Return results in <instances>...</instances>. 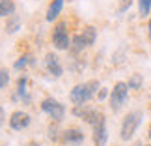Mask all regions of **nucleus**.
Listing matches in <instances>:
<instances>
[{"label": "nucleus", "mask_w": 151, "mask_h": 146, "mask_svg": "<svg viewBox=\"0 0 151 146\" xmlns=\"http://www.w3.org/2000/svg\"><path fill=\"white\" fill-rule=\"evenodd\" d=\"M71 113L75 116H78V118H82L84 122H88L90 126H93L101 116V110H97L93 107H88V105H75Z\"/></svg>", "instance_id": "nucleus-6"}, {"label": "nucleus", "mask_w": 151, "mask_h": 146, "mask_svg": "<svg viewBox=\"0 0 151 146\" xmlns=\"http://www.w3.org/2000/svg\"><path fill=\"white\" fill-rule=\"evenodd\" d=\"M30 114L24 113V110H13L9 116V127L11 129H15V131H22V129H26L28 126H30Z\"/></svg>", "instance_id": "nucleus-8"}, {"label": "nucleus", "mask_w": 151, "mask_h": 146, "mask_svg": "<svg viewBox=\"0 0 151 146\" xmlns=\"http://www.w3.org/2000/svg\"><path fill=\"white\" fill-rule=\"evenodd\" d=\"M62 142L65 146H80L84 142V133L77 127H67L65 131H62Z\"/></svg>", "instance_id": "nucleus-9"}, {"label": "nucleus", "mask_w": 151, "mask_h": 146, "mask_svg": "<svg viewBox=\"0 0 151 146\" xmlns=\"http://www.w3.org/2000/svg\"><path fill=\"white\" fill-rule=\"evenodd\" d=\"M147 137H149V141H151V124H149V129H147Z\"/></svg>", "instance_id": "nucleus-25"}, {"label": "nucleus", "mask_w": 151, "mask_h": 146, "mask_svg": "<svg viewBox=\"0 0 151 146\" xmlns=\"http://www.w3.org/2000/svg\"><path fill=\"white\" fill-rule=\"evenodd\" d=\"M30 146H36V144H30Z\"/></svg>", "instance_id": "nucleus-27"}, {"label": "nucleus", "mask_w": 151, "mask_h": 146, "mask_svg": "<svg viewBox=\"0 0 151 146\" xmlns=\"http://www.w3.org/2000/svg\"><path fill=\"white\" fill-rule=\"evenodd\" d=\"M142 83H144V79H142L140 73H132L131 77H129V81H127L129 88H132V90H140L142 88Z\"/></svg>", "instance_id": "nucleus-17"}, {"label": "nucleus", "mask_w": 151, "mask_h": 146, "mask_svg": "<svg viewBox=\"0 0 151 146\" xmlns=\"http://www.w3.org/2000/svg\"><path fill=\"white\" fill-rule=\"evenodd\" d=\"M149 13H151V0H138V15L146 19Z\"/></svg>", "instance_id": "nucleus-16"}, {"label": "nucleus", "mask_w": 151, "mask_h": 146, "mask_svg": "<svg viewBox=\"0 0 151 146\" xmlns=\"http://www.w3.org/2000/svg\"><path fill=\"white\" fill-rule=\"evenodd\" d=\"M147 146H151V144H147Z\"/></svg>", "instance_id": "nucleus-28"}, {"label": "nucleus", "mask_w": 151, "mask_h": 146, "mask_svg": "<svg viewBox=\"0 0 151 146\" xmlns=\"http://www.w3.org/2000/svg\"><path fill=\"white\" fill-rule=\"evenodd\" d=\"M131 6H132V0H118V11L119 13H125Z\"/></svg>", "instance_id": "nucleus-19"}, {"label": "nucleus", "mask_w": 151, "mask_h": 146, "mask_svg": "<svg viewBox=\"0 0 151 146\" xmlns=\"http://www.w3.org/2000/svg\"><path fill=\"white\" fill-rule=\"evenodd\" d=\"M101 90L99 81H86V83H80L77 86H73L71 92H69V99H71L73 105H86L88 101H91L97 92Z\"/></svg>", "instance_id": "nucleus-1"}, {"label": "nucleus", "mask_w": 151, "mask_h": 146, "mask_svg": "<svg viewBox=\"0 0 151 146\" xmlns=\"http://www.w3.org/2000/svg\"><path fill=\"white\" fill-rule=\"evenodd\" d=\"M106 96H110L106 88H101L99 92H97V99H99V101H103V99H106Z\"/></svg>", "instance_id": "nucleus-22"}, {"label": "nucleus", "mask_w": 151, "mask_h": 146, "mask_svg": "<svg viewBox=\"0 0 151 146\" xmlns=\"http://www.w3.org/2000/svg\"><path fill=\"white\" fill-rule=\"evenodd\" d=\"M19 28H21V19H19V17H17V15L8 17V23H6V32H8V34H15Z\"/></svg>", "instance_id": "nucleus-15"}, {"label": "nucleus", "mask_w": 151, "mask_h": 146, "mask_svg": "<svg viewBox=\"0 0 151 146\" xmlns=\"http://www.w3.org/2000/svg\"><path fill=\"white\" fill-rule=\"evenodd\" d=\"M84 49H86L84 39H82V36H80V34H77V36L71 39V47H69V51L75 52V54H78V52H82Z\"/></svg>", "instance_id": "nucleus-14"}, {"label": "nucleus", "mask_w": 151, "mask_h": 146, "mask_svg": "<svg viewBox=\"0 0 151 146\" xmlns=\"http://www.w3.org/2000/svg\"><path fill=\"white\" fill-rule=\"evenodd\" d=\"M41 110L45 114H49L54 122H62L65 116V107L54 97H45L41 101Z\"/></svg>", "instance_id": "nucleus-5"}, {"label": "nucleus", "mask_w": 151, "mask_h": 146, "mask_svg": "<svg viewBox=\"0 0 151 146\" xmlns=\"http://www.w3.org/2000/svg\"><path fill=\"white\" fill-rule=\"evenodd\" d=\"M134 146H142V142H136V144H134Z\"/></svg>", "instance_id": "nucleus-26"}, {"label": "nucleus", "mask_w": 151, "mask_h": 146, "mask_svg": "<svg viewBox=\"0 0 151 146\" xmlns=\"http://www.w3.org/2000/svg\"><path fill=\"white\" fill-rule=\"evenodd\" d=\"M28 62H30V54H24V56H21L19 60H17V62L13 64V66H15V69H22V68H24Z\"/></svg>", "instance_id": "nucleus-21"}, {"label": "nucleus", "mask_w": 151, "mask_h": 146, "mask_svg": "<svg viewBox=\"0 0 151 146\" xmlns=\"http://www.w3.org/2000/svg\"><path fill=\"white\" fill-rule=\"evenodd\" d=\"M91 127H93V144L95 146H106L108 131H106V118H104L103 113L99 116V120H97Z\"/></svg>", "instance_id": "nucleus-7"}, {"label": "nucleus", "mask_w": 151, "mask_h": 146, "mask_svg": "<svg viewBox=\"0 0 151 146\" xmlns=\"http://www.w3.org/2000/svg\"><path fill=\"white\" fill-rule=\"evenodd\" d=\"M17 94L24 99V101H28V94H26V75L19 77V81H17Z\"/></svg>", "instance_id": "nucleus-18"}, {"label": "nucleus", "mask_w": 151, "mask_h": 146, "mask_svg": "<svg viewBox=\"0 0 151 146\" xmlns=\"http://www.w3.org/2000/svg\"><path fill=\"white\" fill-rule=\"evenodd\" d=\"M142 116H144L142 110H131V113L125 114L123 122H121V127H119L121 141H131V139L134 137L138 126H140V122H142Z\"/></svg>", "instance_id": "nucleus-2"}, {"label": "nucleus", "mask_w": 151, "mask_h": 146, "mask_svg": "<svg viewBox=\"0 0 151 146\" xmlns=\"http://www.w3.org/2000/svg\"><path fill=\"white\" fill-rule=\"evenodd\" d=\"M45 69H47L52 77H56V79L63 75V68H62L60 58H58L56 54H52V52H49V54L45 56Z\"/></svg>", "instance_id": "nucleus-10"}, {"label": "nucleus", "mask_w": 151, "mask_h": 146, "mask_svg": "<svg viewBox=\"0 0 151 146\" xmlns=\"http://www.w3.org/2000/svg\"><path fill=\"white\" fill-rule=\"evenodd\" d=\"M147 36H149V39H151V19H149V23H147Z\"/></svg>", "instance_id": "nucleus-24"}, {"label": "nucleus", "mask_w": 151, "mask_h": 146, "mask_svg": "<svg viewBox=\"0 0 151 146\" xmlns=\"http://www.w3.org/2000/svg\"><path fill=\"white\" fill-rule=\"evenodd\" d=\"M80 36H82V39H84L86 47H90V45H93V43H95V39H97V32H95V28H93V26H86Z\"/></svg>", "instance_id": "nucleus-13"}, {"label": "nucleus", "mask_w": 151, "mask_h": 146, "mask_svg": "<svg viewBox=\"0 0 151 146\" xmlns=\"http://www.w3.org/2000/svg\"><path fill=\"white\" fill-rule=\"evenodd\" d=\"M62 8H63V0H50L49 8H47V21L52 23L58 19V15L62 13Z\"/></svg>", "instance_id": "nucleus-11"}, {"label": "nucleus", "mask_w": 151, "mask_h": 146, "mask_svg": "<svg viewBox=\"0 0 151 146\" xmlns=\"http://www.w3.org/2000/svg\"><path fill=\"white\" fill-rule=\"evenodd\" d=\"M65 26H67L65 21H60L54 26V30H52V45H54L58 51H67L71 47V38H69Z\"/></svg>", "instance_id": "nucleus-4"}, {"label": "nucleus", "mask_w": 151, "mask_h": 146, "mask_svg": "<svg viewBox=\"0 0 151 146\" xmlns=\"http://www.w3.org/2000/svg\"><path fill=\"white\" fill-rule=\"evenodd\" d=\"M15 15V2L13 0H0V17Z\"/></svg>", "instance_id": "nucleus-12"}, {"label": "nucleus", "mask_w": 151, "mask_h": 146, "mask_svg": "<svg viewBox=\"0 0 151 146\" xmlns=\"http://www.w3.org/2000/svg\"><path fill=\"white\" fill-rule=\"evenodd\" d=\"M4 122H6V114H4V109L0 107V127L4 126Z\"/></svg>", "instance_id": "nucleus-23"}, {"label": "nucleus", "mask_w": 151, "mask_h": 146, "mask_svg": "<svg viewBox=\"0 0 151 146\" xmlns=\"http://www.w3.org/2000/svg\"><path fill=\"white\" fill-rule=\"evenodd\" d=\"M127 99H129V84L123 83V81H118V83L114 84L112 92H110V96H108L110 109H112L114 113H118V110L127 103Z\"/></svg>", "instance_id": "nucleus-3"}, {"label": "nucleus", "mask_w": 151, "mask_h": 146, "mask_svg": "<svg viewBox=\"0 0 151 146\" xmlns=\"http://www.w3.org/2000/svg\"><path fill=\"white\" fill-rule=\"evenodd\" d=\"M9 83V73L6 71V69H0V90L4 88V86H8Z\"/></svg>", "instance_id": "nucleus-20"}]
</instances>
